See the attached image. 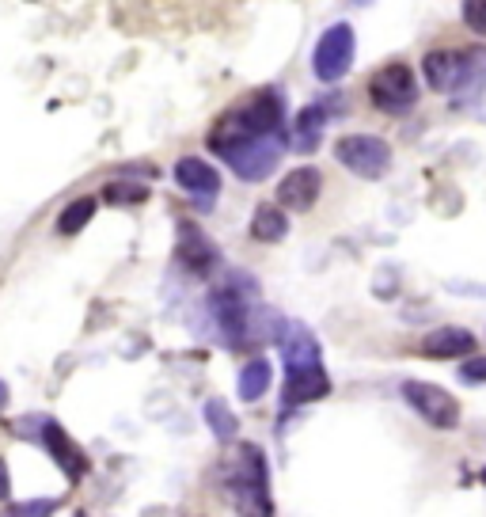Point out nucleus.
Returning <instances> with one entry per match:
<instances>
[{
    "label": "nucleus",
    "mask_w": 486,
    "mask_h": 517,
    "mask_svg": "<svg viewBox=\"0 0 486 517\" xmlns=\"http://www.w3.org/2000/svg\"><path fill=\"white\" fill-rule=\"evenodd\" d=\"M285 99H281L278 88H262V92H251L243 99L240 107H232L228 115H221V122L213 126L209 134V149L221 153L232 141H243V137H281L285 141Z\"/></svg>",
    "instance_id": "obj_1"
},
{
    "label": "nucleus",
    "mask_w": 486,
    "mask_h": 517,
    "mask_svg": "<svg viewBox=\"0 0 486 517\" xmlns=\"http://www.w3.org/2000/svg\"><path fill=\"white\" fill-rule=\"evenodd\" d=\"M225 491L232 498V506L243 514H270V476H266V457L259 445L240 441L232 449V457L225 464Z\"/></svg>",
    "instance_id": "obj_2"
},
{
    "label": "nucleus",
    "mask_w": 486,
    "mask_h": 517,
    "mask_svg": "<svg viewBox=\"0 0 486 517\" xmlns=\"http://www.w3.org/2000/svg\"><path fill=\"white\" fill-rule=\"evenodd\" d=\"M255 286L247 282V274H228V282L209 297V312L221 327L225 343L247 346L255 335Z\"/></svg>",
    "instance_id": "obj_3"
},
{
    "label": "nucleus",
    "mask_w": 486,
    "mask_h": 517,
    "mask_svg": "<svg viewBox=\"0 0 486 517\" xmlns=\"http://www.w3.org/2000/svg\"><path fill=\"white\" fill-rule=\"evenodd\" d=\"M335 160L361 179H384L392 172V145L373 134H342L335 141Z\"/></svg>",
    "instance_id": "obj_4"
},
{
    "label": "nucleus",
    "mask_w": 486,
    "mask_h": 517,
    "mask_svg": "<svg viewBox=\"0 0 486 517\" xmlns=\"http://www.w3.org/2000/svg\"><path fill=\"white\" fill-rule=\"evenodd\" d=\"M357 54V35L350 23H331L323 35H319L316 50H312V73L323 84H338V80L350 73Z\"/></svg>",
    "instance_id": "obj_5"
},
{
    "label": "nucleus",
    "mask_w": 486,
    "mask_h": 517,
    "mask_svg": "<svg viewBox=\"0 0 486 517\" xmlns=\"http://www.w3.org/2000/svg\"><path fill=\"white\" fill-rule=\"evenodd\" d=\"M369 99H373V107H380L384 115H407L414 103H418V80H414L411 65L392 61L380 73H373L369 77Z\"/></svg>",
    "instance_id": "obj_6"
},
{
    "label": "nucleus",
    "mask_w": 486,
    "mask_h": 517,
    "mask_svg": "<svg viewBox=\"0 0 486 517\" xmlns=\"http://www.w3.org/2000/svg\"><path fill=\"white\" fill-rule=\"evenodd\" d=\"M281 145H285L281 137H243V141H232L228 149H221V156H225V164L240 179L259 183V179H266L278 168Z\"/></svg>",
    "instance_id": "obj_7"
},
{
    "label": "nucleus",
    "mask_w": 486,
    "mask_h": 517,
    "mask_svg": "<svg viewBox=\"0 0 486 517\" xmlns=\"http://www.w3.org/2000/svg\"><path fill=\"white\" fill-rule=\"evenodd\" d=\"M403 400L411 403L422 419L430 422L433 430H456L460 426V403L452 396L449 388L430 381H403Z\"/></svg>",
    "instance_id": "obj_8"
},
{
    "label": "nucleus",
    "mask_w": 486,
    "mask_h": 517,
    "mask_svg": "<svg viewBox=\"0 0 486 517\" xmlns=\"http://www.w3.org/2000/svg\"><path fill=\"white\" fill-rule=\"evenodd\" d=\"M35 422H38V441H42V449L54 457L57 468L69 479L88 476V457H84V449L65 434V426L57 419H35Z\"/></svg>",
    "instance_id": "obj_9"
},
{
    "label": "nucleus",
    "mask_w": 486,
    "mask_h": 517,
    "mask_svg": "<svg viewBox=\"0 0 486 517\" xmlns=\"http://www.w3.org/2000/svg\"><path fill=\"white\" fill-rule=\"evenodd\" d=\"M175 259H179L190 274L202 278V274H209V270L221 263V251H217V244H213L194 221H179V225H175Z\"/></svg>",
    "instance_id": "obj_10"
},
{
    "label": "nucleus",
    "mask_w": 486,
    "mask_h": 517,
    "mask_svg": "<svg viewBox=\"0 0 486 517\" xmlns=\"http://www.w3.org/2000/svg\"><path fill=\"white\" fill-rule=\"evenodd\" d=\"M331 392V377L323 362H308V365H289L285 369V407H300V403H316Z\"/></svg>",
    "instance_id": "obj_11"
},
{
    "label": "nucleus",
    "mask_w": 486,
    "mask_h": 517,
    "mask_svg": "<svg viewBox=\"0 0 486 517\" xmlns=\"http://www.w3.org/2000/svg\"><path fill=\"white\" fill-rule=\"evenodd\" d=\"M319 191H323V175H319V168L300 164V168H293V172L278 183V206L289 213H304L319 202Z\"/></svg>",
    "instance_id": "obj_12"
},
{
    "label": "nucleus",
    "mask_w": 486,
    "mask_h": 517,
    "mask_svg": "<svg viewBox=\"0 0 486 517\" xmlns=\"http://www.w3.org/2000/svg\"><path fill=\"white\" fill-rule=\"evenodd\" d=\"M331 111H335V99L300 107L297 118H293V126L285 130V145H293L297 153H316L319 141H323V126L331 122Z\"/></svg>",
    "instance_id": "obj_13"
},
{
    "label": "nucleus",
    "mask_w": 486,
    "mask_h": 517,
    "mask_svg": "<svg viewBox=\"0 0 486 517\" xmlns=\"http://www.w3.org/2000/svg\"><path fill=\"white\" fill-rule=\"evenodd\" d=\"M175 183L190 194V198H198L202 206H213L217 202V194H221V172L202 160V156H183L179 164H175Z\"/></svg>",
    "instance_id": "obj_14"
},
{
    "label": "nucleus",
    "mask_w": 486,
    "mask_h": 517,
    "mask_svg": "<svg viewBox=\"0 0 486 517\" xmlns=\"http://www.w3.org/2000/svg\"><path fill=\"white\" fill-rule=\"evenodd\" d=\"M422 354L426 358H468L475 354V335L468 327H433L422 339Z\"/></svg>",
    "instance_id": "obj_15"
},
{
    "label": "nucleus",
    "mask_w": 486,
    "mask_h": 517,
    "mask_svg": "<svg viewBox=\"0 0 486 517\" xmlns=\"http://www.w3.org/2000/svg\"><path fill=\"white\" fill-rule=\"evenodd\" d=\"M483 88H486V50H483V46L460 50V77H456L452 96L468 103V99H479Z\"/></svg>",
    "instance_id": "obj_16"
},
{
    "label": "nucleus",
    "mask_w": 486,
    "mask_h": 517,
    "mask_svg": "<svg viewBox=\"0 0 486 517\" xmlns=\"http://www.w3.org/2000/svg\"><path fill=\"white\" fill-rule=\"evenodd\" d=\"M422 73L433 92H452L456 77H460V50H433L422 61Z\"/></svg>",
    "instance_id": "obj_17"
},
{
    "label": "nucleus",
    "mask_w": 486,
    "mask_h": 517,
    "mask_svg": "<svg viewBox=\"0 0 486 517\" xmlns=\"http://www.w3.org/2000/svg\"><path fill=\"white\" fill-rule=\"evenodd\" d=\"M285 232H289L285 210H278V206H259V210H255V217H251V236H255V240L278 244V240H285Z\"/></svg>",
    "instance_id": "obj_18"
},
{
    "label": "nucleus",
    "mask_w": 486,
    "mask_h": 517,
    "mask_svg": "<svg viewBox=\"0 0 486 517\" xmlns=\"http://www.w3.org/2000/svg\"><path fill=\"white\" fill-rule=\"evenodd\" d=\"M270 381H274V369H270L266 358L247 362L240 369V400H247V403L262 400V396H266V388H270Z\"/></svg>",
    "instance_id": "obj_19"
},
{
    "label": "nucleus",
    "mask_w": 486,
    "mask_h": 517,
    "mask_svg": "<svg viewBox=\"0 0 486 517\" xmlns=\"http://www.w3.org/2000/svg\"><path fill=\"white\" fill-rule=\"evenodd\" d=\"M92 217H95V198H76V202H69V206L61 210V217H57V232H61V236H76L80 229H88Z\"/></svg>",
    "instance_id": "obj_20"
},
{
    "label": "nucleus",
    "mask_w": 486,
    "mask_h": 517,
    "mask_svg": "<svg viewBox=\"0 0 486 517\" xmlns=\"http://www.w3.org/2000/svg\"><path fill=\"white\" fill-rule=\"evenodd\" d=\"M206 422H209V430H213V438L221 441V445L236 441V430H240V422H236V415L228 411L225 400H209L206 403Z\"/></svg>",
    "instance_id": "obj_21"
},
{
    "label": "nucleus",
    "mask_w": 486,
    "mask_h": 517,
    "mask_svg": "<svg viewBox=\"0 0 486 517\" xmlns=\"http://www.w3.org/2000/svg\"><path fill=\"white\" fill-rule=\"evenodd\" d=\"M145 198H149V187H141V183H111V187H103V202L107 206H137Z\"/></svg>",
    "instance_id": "obj_22"
},
{
    "label": "nucleus",
    "mask_w": 486,
    "mask_h": 517,
    "mask_svg": "<svg viewBox=\"0 0 486 517\" xmlns=\"http://www.w3.org/2000/svg\"><path fill=\"white\" fill-rule=\"evenodd\" d=\"M464 23L475 35H486V0H464Z\"/></svg>",
    "instance_id": "obj_23"
},
{
    "label": "nucleus",
    "mask_w": 486,
    "mask_h": 517,
    "mask_svg": "<svg viewBox=\"0 0 486 517\" xmlns=\"http://www.w3.org/2000/svg\"><path fill=\"white\" fill-rule=\"evenodd\" d=\"M460 381L483 384L486 381V358H475V354H471V362H464V369H460Z\"/></svg>",
    "instance_id": "obj_24"
},
{
    "label": "nucleus",
    "mask_w": 486,
    "mask_h": 517,
    "mask_svg": "<svg viewBox=\"0 0 486 517\" xmlns=\"http://www.w3.org/2000/svg\"><path fill=\"white\" fill-rule=\"evenodd\" d=\"M50 510H57V502H23V506H16V514H50Z\"/></svg>",
    "instance_id": "obj_25"
},
{
    "label": "nucleus",
    "mask_w": 486,
    "mask_h": 517,
    "mask_svg": "<svg viewBox=\"0 0 486 517\" xmlns=\"http://www.w3.org/2000/svg\"><path fill=\"white\" fill-rule=\"evenodd\" d=\"M12 495V483H8V464H4V457H0V498Z\"/></svg>",
    "instance_id": "obj_26"
},
{
    "label": "nucleus",
    "mask_w": 486,
    "mask_h": 517,
    "mask_svg": "<svg viewBox=\"0 0 486 517\" xmlns=\"http://www.w3.org/2000/svg\"><path fill=\"white\" fill-rule=\"evenodd\" d=\"M4 403H8V388H4V384H0V407H4Z\"/></svg>",
    "instance_id": "obj_27"
},
{
    "label": "nucleus",
    "mask_w": 486,
    "mask_h": 517,
    "mask_svg": "<svg viewBox=\"0 0 486 517\" xmlns=\"http://www.w3.org/2000/svg\"><path fill=\"white\" fill-rule=\"evenodd\" d=\"M483 483H486V468H483Z\"/></svg>",
    "instance_id": "obj_28"
}]
</instances>
